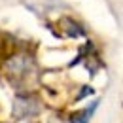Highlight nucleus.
I'll use <instances>...</instances> for the list:
<instances>
[{
	"label": "nucleus",
	"mask_w": 123,
	"mask_h": 123,
	"mask_svg": "<svg viewBox=\"0 0 123 123\" xmlns=\"http://www.w3.org/2000/svg\"><path fill=\"white\" fill-rule=\"evenodd\" d=\"M61 25H62V29H64V34L70 36V38H80V36H85L87 34L85 29L78 21H74V19H62Z\"/></svg>",
	"instance_id": "f03ea898"
},
{
	"label": "nucleus",
	"mask_w": 123,
	"mask_h": 123,
	"mask_svg": "<svg viewBox=\"0 0 123 123\" xmlns=\"http://www.w3.org/2000/svg\"><path fill=\"white\" fill-rule=\"evenodd\" d=\"M91 93H93V89H91V87H83V91L78 95V100H80V98H83L85 95H91Z\"/></svg>",
	"instance_id": "20e7f679"
},
{
	"label": "nucleus",
	"mask_w": 123,
	"mask_h": 123,
	"mask_svg": "<svg viewBox=\"0 0 123 123\" xmlns=\"http://www.w3.org/2000/svg\"><path fill=\"white\" fill-rule=\"evenodd\" d=\"M40 112V106L38 102L32 98V97H17L15 104H13V114L15 117H31V116H36Z\"/></svg>",
	"instance_id": "f257e3e1"
},
{
	"label": "nucleus",
	"mask_w": 123,
	"mask_h": 123,
	"mask_svg": "<svg viewBox=\"0 0 123 123\" xmlns=\"http://www.w3.org/2000/svg\"><path fill=\"white\" fill-rule=\"evenodd\" d=\"M89 114H87V110H83V112H78V114H72L70 116V123H89Z\"/></svg>",
	"instance_id": "7ed1b4c3"
}]
</instances>
